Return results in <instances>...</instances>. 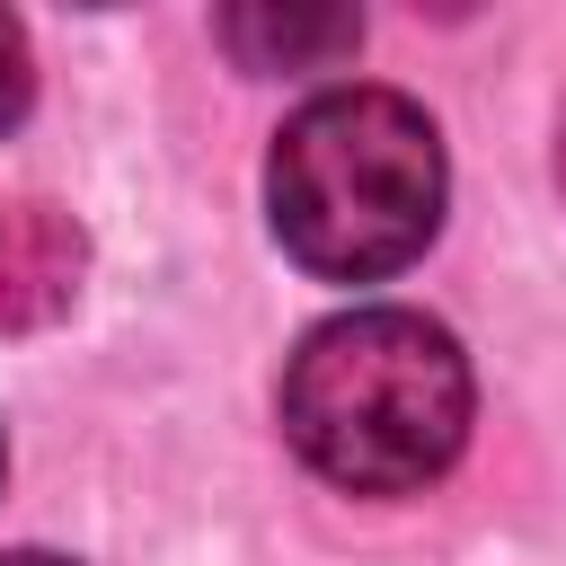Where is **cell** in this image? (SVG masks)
<instances>
[{"label": "cell", "mask_w": 566, "mask_h": 566, "mask_svg": "<svg viewBox=\"0 0 566 566\" xmlns=\"http://www.w3.org/2000/svg\"><path fill=\"white\" fill-rule=\"evenodd\" d=\"M80 292V230L53 203L0 212V327H44Z\"/></svg>", "instance_id": "3"}, {"label": "cell", "mask_w": 566, "mask_h": 566, "mask_svg": "<svg viewBox=\"0 0 566 566\" xmlns=\"http://www.w3.org/2000/svg\"><path fill=\"white\" fill-rule=\"evenodd\" d=\"M0 566H71V557H44V548H18V557H0Z\"/></svg>", "instance_id": "6"}, {"label": "cell", "mask_w": 566, "mask_h": 566, "mask_svg": "<svg viewBox=\"0 0 566 566\" xmlns=\"http://www.w3.org/2000/svg\"><path fill=\"white\" fill-rule=\"evenodd\" d=\"M221 44L248 71H318L363 44L354 9H221Z\"/></svg>", "instance_id": "4"}, {"label": "cell", "mask_w": 566, "mask_h": 566, "mask_svg": "<svg viewBox=\"0 0 566 566\" xmlns=\"http://www.w3.org/2000/svg\"><path fill=\"white\" fill-rule=\"evenodd\" d=\"M557 186H566V124H557Z\"/></svg>", "instance_id": "7"}, {"label": "cell", "mask_w": 566, "mask_h": 566, "mask_svg": "<svg viewBox=\"0 0 566 566\" xmlns=\"http://www.w3.org/2000/svg\"><path fill=\"white\" fill-rule=\"evenodd\" d=\"M274 239L327 283L398 274L442 221V133L398 88L310 97L265 159Z\"/></svg>", "instance_id": "2"}, {"label": "cell", "mask_w": 566, "mask_h": 566, "mask_svg": "<svg viewBox=\"0 0 566 566\" xmlns=\"http://www.w3.org/2000/svg\"><path fill=\"white\" fill-rule=\"evenodd\" d=\"M27 97H35V53H27V27L0 9V133L27 115Z\"/></svg>", "instance_id": "5"}, {"label": "cell", "mask_w": 566, "mask_h": 566, "mask_svg": "<svg viewBox=\"0 0 566 566\" xmlns=\"http://www.w3.org/2000/svg\"><path fill=\"white\" fill-rule=\"evenodd\" d=\"M283 433L318 478L407 495L469 442V363L451 327L416 310H345L301 336L283 371Z\"/></svg>", "instance_id": "1"}]
</instances>
